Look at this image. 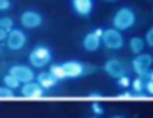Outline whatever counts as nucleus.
<instances>
[{"instance_id":"obj_1","label":"nucleus","mask_w":153,"mask_h":118,"mask_svg":"<svg viewBox=\"0 0 153 118\" xmlns=\"http://www.w3.org/2000/svg\"><path fill=\"white\" fill-rule=\"evenodd\" d=\"M57 81H65V79H76L86 76L89 73L96 72V67L92 64L81 63L78 60H69L65 63H54L50 66L48 70Z\"/></svg>"},{"instance_id":"obj_2","label":"nucleus","mask_w":153,"mask_h":118,"mask_svg":"<svg viewBox=\"0 0 153 118\" xmlns=\"http://www.w3.org/2000/svg\"><path fill=\"white\" fill-rule=\"evenodd\" d=\"M113 23V29L119 30V32H126L129 29H132L137 23V14L132 8L129 6H123L120 9H117L111 18Z\"/></svg>"},{"instance_id":"obj_3","label":"nucleus","mask_w":153,"mask_h":118,"mask_svg":"<svg viewBox=\"0 0 153 118\" xmlns=\"http://www.w3.org/2000/svg\"><path fill=\"white\" fill-rule=\"evenodd\" d=\"M53 60V51L47 45H36L29 52V63L33 69H44L47 64H50Z\"/></svg>"},{"instance_id":"obj_4","label":"nucleus","mask_w":153,"mask_h":118,"mask_svg":"<svg viewBox=\"0 0 153 118\" xmlns=\"http://www.w3.org/2000/svg\"><path fill=\"white\" fill-rule=\"evenodd\" d=\"M152 64H153V55L149 52H141V54L135 55L132 58V63H131L132 70L137 73V76H141L144 79H146Z\"/></svg>"},{"instance_id":"obj_5","label":"nucleus","mask_w":153,"mask_h":118,"mask_svg":"<svg viewBox=\"0 0 153 118\" xmlns=\"http://www.w3.org/2000/svg\"><path fill=\"white\" fill-rule=\"evenodd\" d=\"M102 45L108 49L119 51L125 45V37H123L122 32L110 27V29H105L104 33H102Z\"/></svg>"},{"instance_id":"obj_6","label":"nucleus","mask_w":153,"mask_h":118,"mask_svg":"<svg viewBox=\"0 0 153 118\" xmlns=\"http://www.w3.org/2000/svg\"><path fill=\"white\" fill-rule=\"evenodd\" d=\"M5 42H6V46L9 51H20L27 43V34L24 30L14 27L11 32H8V37Z\"/></svg>"},{"instance_id":"obj_7","label":"nucleus","mask_w":153,"mask_h":118,"mask_svg":"<svg viewBox=\"0 0 153 118\" xmlns=\"http://www.w3.org/2000/svg\"><path fill=\"white\" fill-rule=\"evenodd\" d=\"M8 73L12 75V76H14L18 82H21V84L32 82V81H35V78H36L33 67H30V66H27V64H12V66L8 69Z\"/></svg>"},{"instance_id":"obj_8","label":"nucleus","mask_w":153,"mask_h":118,"mask_svg":"<svg viewBox=\"0 0 153 118\" xmlns=\"http://www.w3.org/2000/svg\"><path fill=\"white\" fill-rule=\"evenodd\" d=\"M20 23L24 29H38L44 24V15L36 9H26L20 17Z\"/></svg>"},{"instance_id":"obj_9","label":"nucleus","mask_w":153,"mask_h":118,"mask_svg":"<svg viewBox=\"0 0 153 118\" xmlns=\"http://www.w3.org/2000/svg\"><path fill=\"white\" fill-rule=\"evenodd\" d=\"M104 72H105L108 76L117 79V78H120V76L128 75V67H126V64L120 60V58L113 57V58H108V60L105 62V64H104Z\"/></svg>"},{"instance_id":"obj_10","label":"nucleus","mask_w":153,"mask_h":118,"mask_svg":"<svg viewBox=\"0 0 153 118\" xmlns=\"http://www.w3.org/2000/svg\"><path fill=\"white\" fill-rule=\"evenodd\" d=\"M102 33L104 29H93L83 37V48L87 52H95L102 45Z\"/></svg>"},{"instance_id":"obj_11","label":"nucleus","mask_w":153,"mask_h":118,"mask_svg":"<svg viewBox=\"0 0 153 118\" xmlns=\"http://www.w3.org/2000/svg\"><path fill=\"white\" fill-rule=\"evenodd\" d=\"M71 9L75 15L87 18L95 9V0H71Z\"/></svg>"},{"instance_id":"obj_12","label":"nucleus","mask_w":153,"mask_h":118,"mask_svg":"<svg viewBox=\"0 0 153 118\" xmlns=\"http://www.w3.org/2000/svg\"><path fill=\"white\" fill-rule=\"evenodd\" d=\"M20 94L24 99H42L47 96V91L36 81H32V82H26L20 87Z\"/></svg>"},{"instance_id":"obj_13","label":"nucleus","mask_w":153,"mask_h":118,"mask_svg":"<svg viewBox=\"0 0 153 118\" xmlns=\"http://www.w3.org/2000/svg\"><path fill=\"white\" fill-rule=\"evenodd\" d=\"M35 81H36V82H38L45 91H50V90L56 88V87L59 85V82H60V81H57V79H56L48 70L38 73L36 78H35Z\"/></svg>"},{"instance_id":"obj_14","label":"nucleus","mask_w":153,"mask_h":118,"mask_svg":"<svg viewBox=\"0 0 153 118\" xmlns=\"http://www.w3.org/2000/svg\"><path fill=\"white\" fill-rule=\"evenodd\" d=\"M144 48H146V42L143 37L140 36H134L129 39V49L134 55H138L141 52H144Z\"/></svg>"},{"instance_id":"obj_15","label":"nucleus","mask_w":153,"mask_h":118,"mask_svg":"<svg viewBox=\"0 0 153 118\" xmlns=\"http://www.w3.org/2000/svg\"><path fill=\"white\" fill-rule=\"evenodd\" d=\"M2 82H3V85L5 87H8V88H11V90H18L20 87H21V82H18L12 75H9V73H6L3 78H2Z\"/></svg>"},{"instance_id":"obj_16","label":"nucleus","mask_w":153,"mask_h":118,"mask_svg":"<svg viewBox=\"0 0 153 118\" xmlns=\"http://www.w3.org/2000/svg\"><path fill=\"white\" fill-rule=\"evenodd\" d=\"M144 84H146V79L141 78V76H137L131 82V91H134V93H144Z\"/></svg>"},{"instance_id":"obj_17","label":"nucleus","mask_w":153,"mask_h":118,"mask_svg":"<svg viewBox=\"0 0 153 118\" xmlns=\"http://www.w3.org/2000/svg\"><path fill=\"white\" fill-rule=\"evenodd\" d=\"M14 18L12 17H0V29H3L5 32H11L14 29Z\"/></svg>"},{"instance_id":"obj_18","label":"nucleus","mask_w":153,"mask_h":118,"mask_svg":"<svg viewBox=\"0 0 153 118\" xmlns=\"http://www.w3.org/2000/svg\"><path fill=\"white\" fill-rule=\"evenodd\" d=\"M131 82H132V79H131L128 75L120 76V78L116 79V85H117L119 88H122V90H128V88H131Z\"/></svg>"},{"instance_id":"obj_19","label":"nucleus","mask_w":153,"mask_h":118,"mask_svg":"<svg viewBox=\"0 0 153 118\" xmlns=\"http://www.w3.org/2000/svg\"><path fill=\"white\" fill-rule=\"evenodd\" d=\"M15 93L14 90L5 87V85H0V100H8V99H14Z\"/></svg>"},{"instance_id":"obj_20","label":"nucleus","mask_w":153,"mask_h":118,"mask_svg":"<svg viewBox=\"0 0 153 118\" xmlns=\"http://www.w3.org/2000/svg\"><path fill=\"white\" fill-rule=\"evenodd\" d=\"M90 111L93 112L95 117H101V115H104V112H105L104 106H102L99 102H93V103L90 105Z\"/></svg>"},{"instance_id":"obj_21","label":"nucleus","mask_w":153,"mask_h":118,"mask_svg":"<svg viewBox=\"0 0 153 118\" xmlns=\"http://www.w3.org/2000/svg\"><path fill=\"white\" fill-rule=\"evenodd\" d=\"M144 42H146V46H149V48H153V27H150V29L146 32Z\"/></svg>"},{"instance_id":"obj_22","label":"nucleus","mask_w":153,"mask_h":118,"mask_svg":"<svg viewBox=\"0 0 153 118\" xmlns=\"http://www.w3.org/2000/svg\"><path fill=\"white\" fill-rule=\"evenodd\" d=\"M117 99H125V100H134V91L123 90L120 94H117Z\"/></svg>"},{"instance_id":"obj_23","label":"nucleus","mask_w":153,"mask_h":118,"mask_svg":"<svg viewBox=\"0 0 153 118\" xmlns=\"http://www.w3.org/2000/svg\"><path fill=\"white\" fill-rule=\"evenodd\" d=\"M12 8L11 0H0V12H6Z\"/></svg>"},{"instance_id":"obj_24","label":"nucleus","mask_w":153,"mask_h":118,"mask_svg":"<svg viewBox=\"0 0 153 118\" xmlns=\"http://www.w3.org/2000/svg\"><path fill=\"white\" fill-rule=\"evenodd\" d=\"M144 93H146L149 97L153 96V81L146 79V84H144Z\"/></svg>"},{"instance_id":"obj_25","label":"nucleus","mask_w":153,"mask_h":118,"mask_svg":"<svg viewBox=\"0 0 153 118\" xmlns=\"http://www.w3.org/2000/svg\"><path fill=\"white\" fill-rule=\"evenodd\" d=\"M87 97L96 102V100L102 99V94H101V93H98V91H92V93H89V94H87Z\"/></svg>"},{"instance_id":"obj_26","label":"nucleus","mask_w":153,"mask_h":118,"mask_svg":"<svg viewBox=\"0 0 153 118\" xmlns=\"http://www.w3.org/2000/svg\"><path fill=\"white\" fill-rule=\"evenodd\" d=\"M6 37H8V32H5L3 29H0V43L5 42V40H6Z\"/></svg>"},{"instance_id":"obj_27","label":"nucleus","mask_w":153,"mask_h":118,"mask_svg":"<svg viewBox=\"0 0 153 118\" xmlns=\"http://www.w3.org/2000/svg\"><path fill=\"white\" fill-rule=\"evenodd\" d=\"M146 79H149V81H153V69H150V70H149V73H147Z\"/></svg>"},{"instance_id":"obj_28","label":"nucleus","mask_w":153,"mask_h":118,"mask_svg":"<svg viewBox=\"0 0 153 118\" xmlns=\"http://www.w3.org/2000/svg\"><path fill=\"white\" fill-rule=\"evenodd\" d=\"M111 118H126V117H125V115H119V114H117V115H113Z\"/></svg>"},{"instance_id":"obj_29","label":"nucleus","mask_w":153,"mask_h":118,"mask_svg":"<svg viewBox=\"0 0 153 118\" xmlns=\"http://www.w3.org/2000/svg\"><path fill=\"white\" fill-rule=\"evenodd\" d=\"M105 2H117V0H105Z\"/></svg>"},{"instance_id":"obj_30","label":"nucleus","mask_w":153,"mask_h":118,"mask_svg":"<svg viewBox=\"0 0 153 118\" xmlns=\"http://www.w3.org/2000/svg\"><path fill=\"white\" fill-rule=\"evenodd\" d=\"M92 118H99V117H92Z\"/></svg>"},{"instance_id":"obj_31","label":"nucleus","mask_w":153,"mask_h":118,"mask_svg":"<svg viewBox=\"0 0 153 118\" xmlns=\"http://www.w3.org/2000/svg\"><path fill=\"white\" fill-rule=\"evenodd\" d=\"M0 52H2V49H0Z\"/></svg>"}]
</instances>
